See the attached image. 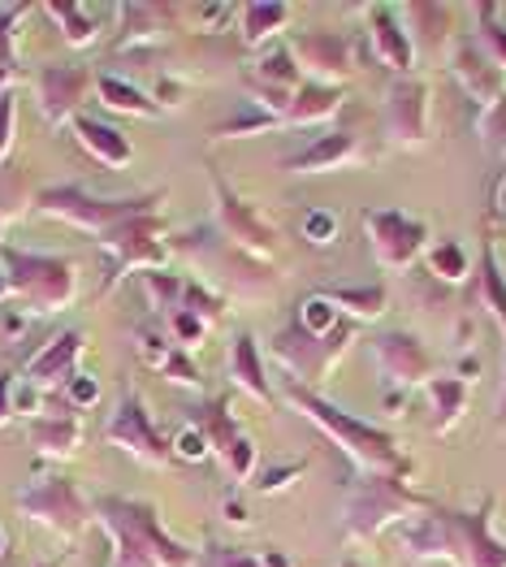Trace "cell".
I'll list each match as a JSON object with an SVG mask.
<instances>
[{
	"label": "cell",
	"mask_w": 506,
	"mask_h": 567,
	"mask_svg": "<svg viewBox=\"0 0 506 567\" xmlns=\"http://www.w3.org/2000/svg\"><path fill=\"white\" fill-rule=\"evenodd\" d=\"M95 520L104 524L113 559L109 567H195L199 550L169 537L152 503L135 498H95Z\"/></svg>",
	"instance_id": "6da1fadb"
},
{
	"label": "cell",
	"mask_w": 506,
	"mask_h": 567,
	"mask_svg": "<svg viewBox=\"0 0 506 567\" xmlns=\"http://www.w3.org/2000/svg\"><path fill=\"white\" fill-rule=\"evenodd\" d=\"M494 503L481 512H433L403 528V546L415 559H451L455 567H506V546L489 528Z\"/></svg>",
	"instance_id": "7a4b0ae2"
},
{
	"label": "cell",
	"mask_w": 506,
	"mask_h": 567,
	"mask_svg": "<svg viewBox=\"0 0 506 567\" xmlns=\"http://www.w3.org/2000/svg\"><path fill=\"white\" fill-rule=\"evenodd\" d=\"M286 399L312 421V425H321V433H329L338 446H342V455L360 468V473L369 476H407V460L399 455V442L385 433V429L369 425V421H360V416H351V412H342V408H333L329 399L321 394H312V390H303V385H286Z\"/></svg>",
	"instance_id": "3957f363"
},
{
	"label": "cell",
	"mask_w": 506,
	"mask_h": 567,
	"mask_svg": "<svg viewBox=\"0 0 506 567\" xmlns=\"http://www.w3.org/2000/svg\"><path fill=\"white\" fill-rule=\"evenodd\" d=\"M0 265L9 274L13 299L27 303L31 317H52L65 312L79 299L83 269L70 256H48V251H22V247H0Z\"/></svg>",
	"instance_id": "277c9868"
},
{
	"label": "cell",
	"mask_w": 506,
	"mask_h": 567,
	"mask_svg": "<svg viewBox=\"0 0 506 567\" xmlns=\"http://www.w3.org/2000/svg\"><path fill=\"white\" fill-rule=\"evenodd\" d=\"M40 217L52 221H65L83 235H109L117 230L122 221L143 217V213H161V190H147V195H122V199H100L83 187H44L35 190V204H31Z\"/></svg>",
	"instance_id": "5b68a950"
},
{
	"label": "cell",
	"mask_w": 506,
	"mask_h": 567,
	"mask_svg": "<svg viewBox=\"0 0 506 567\" xmlns=\"http://www.w3.org/2000/svg\"><path fill=\"white\" fill-rule=\"evenodd\" d=\"M174 247L183 251L195 269H204L208 290L226 286L238 299H260V295H269L277 286L273 274H269L260 260H251L247 251H238L226 235H217V226H213V230H195V235L174 238Z\"/></svg>",
	"instance_id": "8992f818"
},
{
	"label": "cell",
	"mask_w": 506,
	"mask_h": 567,
	"mask_svg": "<svg viewBox=\"0 0 506 567\" xmlns=\"http://www.w3.org/2000/svg\"><path fill=\"white\" fill-rule=\"evenodd\" d=\"M13 503H18V512L27 520L48 528L61 542H79L95 520V503L61 473H48L40 481H31V485H22Z\"/></svg>",
	"instance_id": "52a82bcc"
},
{
	"label": "cell",
	"mask_w": 506,
	"mask_h": 567,
	"mask_svg": "<svg viewBox=\"0 0 506 567\" xmlns=\"http://www.w3.org/2000/svg\"><path fill=\"white\" fill-rule=\"evenodd\" d=\"M428 503L412 494L399 476H364L342 507V528L351 542H369L381 528H390L394 520H407L415 512H424Z\"/></svg>",
	"instance_id": "ba28073f"
},
{
	"label": "cell",
	"mask_w": 506,
	"mask_h": 567,
	"mask_svg": "<svg viewBox=\"0 0 506 567\" xmlns=\"http://www.w3.org/2000/svg\"><path fill=\"white\" fill-rule=\"evenodd\" d=\"M100 247H104V256H109V282H122V278H131V274H152V269H165L169 265V243H165V221H161V213H143V217H131V221H122L117 230H109V235L95 238Z\"/></svg>",
	"instance_id": "9c48e42d"
},
{
	"label": "cell",
	"mask_w": 506,
	"mask_h": 567,
	"mask_svg": "<svg viewBox=\"0 0 506 567\" xmlns=\"http://www.w3.org/2000/svg\"><path fill=\"white\" fill-rule=\"evenodd\" d=\"M364 235H369L372 260L385 274H403V269H412L415 260L424 256L428 226L420 217L399 213V208H369L364 213Z\"/></svg>",
	"instance_id": "30bf717a"
},
{
	"label": "cell",
	"mask_w": 506,
	"mask_h": 567,
	"mask_svg": "<svg viewBox=\"0 0 506 567\" xmlns=\"http://www.w3.org/2000/svg\"><path fill=\"white\" fill-rule=\"evenodd\" d=\"M104 442L117 446L122 455H131L135 464H147V468H165V464L174 460V442L156 433L152 416H147V408H143V399L131 394V390L122 394L113 421L104 425Z\"/></svg>",
	"instance_id": "8fae6325"
},
{
	"label": "cell",
	"mask_w": 506,
	"mask_h": 567,
	"mask_svg": "<svg viewBox=\"0 0 506 567\" xmlns=\"http://www.w3.org/2000/svg\"><path fill=\"white\" fill-rule=\"evenodd\" d=\"M213 195H217V235H226L251 260L269 265L277 251V230L260 217V208L247 204L242 195H234L221 174H213Z\"/></svg>",
	"instance_id": "7c38bea8"
},
{
	"label": "cell",
	"mask_w": 506,
	"mask_h": 567,
	"mask_svg": "<svg viewBox=\"0 0 506 567\" xmlns=\"http://www.w3.org/2000/svg\"><path fill=\"white\" fill-rule=\"evenodd\" d=\"M290 56L303 74V83H321V87H338L355 74V52L351 40L338 31H303L290 40Z\"/></svg>",
	"instance_id": "4fadbf2b"
},
{
	"label": "cell",
	"mask_w": 506,
	"mask_h": 567,
	"mask_svg": "<svg viewBox=\"0 0 506 567\" xmlns=\"http://www.w3.org/2000/svg\"><path fill=\"white\" fill-rule=\"evenodd\" d=\"M190 425L204 429V437H208V446H213V460H221V468H226L234 481H251V473H256V446H251V437L238 429L226 399L204 403Z\"/></svg>",
	"instance_id": "5bb4252c"
},
{
	"label": "cell",
	"mask_w": 506,
	"mask_h": 567,
	"mask_svg": "<svg viewBox=\"0 0 506 567\" xmlns=\"http://www.w3.org/2000/svg\"><path fill=\"white\" fill-rule=\"evenodd\" d=\"M433 131V109H428V83L424 79H399L385 95V135L394 147H424Z\"/></svg>",
	"instance_id": "9a60e30c"
},
{
	"label": "cell",
	"mask_w": 506,
	"mask_h": 567,
	"mask_svg": "<svg viewBox=\"0 0 506 567\" xmlns=\"http://www.w3.org/2000/svg\"><path fill=\"white\" fill-rule=\"evenodd\" d=\"M95 87V74L83 65H40L35 70V95L48 126H70L83 113V100Z\"/></svg>",
	"instance_id": "2e32d148"
},
{
	"label": "cell",
	"mask_w": 506,
	"mask_h": 567,
	"mask_svg": "<svg viewBox=\"0 0 506 567\" xmlns=\"http://www.w3.org/2000/svg\"><path fill=\"white\" fill-rule=\"evenodd\" d=\"M372 364L381 369V378L394 390H412V385H428L433 381V360L424 351V342L415 333H381L372 338Z\"/></svg>",
	"instance_id": "e0dca14e"
},
{
	"label": "cell",
	"mask_w": 506,
	"mask_h": 567,
	"mask_svg": "<svg viewBox=\"0 0 506 567\" xmlns=\"http://www.w3.org/2000/svg\"><path fill=\"white\" fill-rule=\"evenodd\" d=\"M87 351V333L83 330H65V333H52L44 347L22 364V381H31L35 390H65V381L74 378L79 360Z\"/></svg>",
	"instance_id": "ac0fdd59"
},
{
	"label": "cell",
	"mask_w": 506,
	"mask_h": 567,
	"mask_svg": "<svg viewBox=\"0 0 506 567\" xmlns=\"http://www.w3.org/2000/svg\"><path fill=\"white\" fill-rule=\"evenodd\" d=\"M369 40L372 52L381 65H390L394 74H412L415 65V44L412 31L403 27V9H390V4H372L369 9Z\"/></svg>",
	"instance_id": "d6986e66"
},
{
	"label": "cell",
	"mask_w": 506,
	"mask_h": 567,
	"mask_svg": "<svg viewBox=\"0 0 506 567\" xmlns=\"http://www.w3.org/2000/svg\"><path fill=\"white\" fill-rule=\"evenodd\" d=\"M364 156H369V152H364V143H360L355 131H329V135H321L317 143H308L303 152L286 156L281 169H290V174H329V169L360 165Z\"/></svg>",
	"instance_id": "ffe728a7"
},
{
	"label": "cell",
	"mask_w": 506,
	"mask_h": 567,
	"mask_svg": "<svg viewBox=\"0 0 506 567\" xmlns=\"http://www.w3.org/2000/svg\"><path fill=\"white\" fill-rule=\"evenodd\" d=\"M451 74L459 79L463 92L481 104V113L503 100V87H506L503 70L485 56L481 44H455V52H451Z\"/></svg>",
	"instance_id": "44dd1931"
},
{
	"label": "cell",
	"mask_w": 506,
	"mask_h": 567,
	"mask_svg": "<svg viewBox=\"0 0 506 567\" xmlns=\"http://www.w3.org/2000/svg\"><path fill=\"white\" fill-rule=\"evenodd\" d=\"M70 135L83 143V152L100 161V169H126L131 161H135V147L131 140L117 131V126H109V122H100V117H87V113H79L74 122H70Z\"/></svg>",
	"instance_id": "7402d4cb"
},
{
	"label": "cell",
	"mask_w": 506,
	"mask_h": 567,
	"mask_svg": "<svg viewBox=\"0 0 506 567\" xmlns=\"http://www.w3.org/2000/svg\"><path fill=\"white\" fill-rule=\"evenodd\" d=\"M342 109V87H321V83H303L290 95L286 113H281V131H303V126H324L333 122Z\"/></svg>",
	"instance_id": "603a6c76"
},
{
	"label": "cell",
	"mask_w": 506,
	"mask_h": 567,
	"mask_svg": "<svg viewBox=\"0 0 506 567\" xmlns=\"http://www.w3.org/2000/svg\"><path fill=\"white\" fill-rule=\"evenodd\" d=\"M226 364H230V381L242 394H251L256 403H273V385H269V373H265V355H260V342L251 333H238L234 338Z\"/></svg>",
	"instance_id": "cb8c5ba5"
},
{
	"label": "cell",
	"mask_w": 506,
	"mask_h": 567,
	"mask_svg": "<svg viewBox=\"0 0 506 567\" xmlns=\"http://www.w3.org/2000/svg\"><path fill=\"white\" fill-rule=\"evenodd\" d=\"M27 437L44 460H70L83 446V425H79V416H44L40 412L35 421H27Z\"/></svg>",
	"instance_id": "d4e9b609"
},
{
	"label": "cell",
	"mask_w": 506,
	"mask_h": 567,
	"mask_svg": "<svg viewBox=\"0 0 506 567\" xmlns=\"http://www.w3.org/2000/svg\"><path fill=\"white\" fill-rule=\"evenodd\" d=\"M44 13L56 22L70 48H92L100 40V9L95 4H74V0H48Z\"/></svg>",
	"instance_id": "484cf974"
},
{
	"label": "cell",
	"mask_w": 506,
	"mask_h": 567,
	"mask_svg": "<svg viewBox=\"0 0 506 567\" xmlns=\"http://www.w3.org/2000/svg\"><path fill=\"white\" fill-rule=\"evenodd\" d=\"M234 18H238V40L242 48H265L269 40H277L290 22V4H234Z\"/></svg>",
	"instance_id": "4316f807"
},
{
	"label": "cell",
	"mask_w": 506,
	"mask_h": 567,
	"mask_svg": "<svg viewBox=\"0 0 506 567\" xmlns=\"http://www.w3.org/2000/svg\"><path fill=\"white\" fill-rule=\"evenodd\" d=\"M95 92H100V104L113 109V113H126V117H161L156 95H147L143 87H135L131 79H122V74H95Z\"/></svg>",
	"instance_id": "83f0119b"
},
{
	"label": "cell",
	"mask_w": 506,
	"mask_h": 567,
	"mask_svg": "<svg viewBox=\"0 0 506 567\" xmlns=\"http://www.w3.org/2000/svg\"><path fill=\"white\" fill-rule=\"evenodd\" d=\"M247 87H265V92H286V95L299 92V87H303V74H299V65H295L290 48L273 44L269 52H260V61H256Z\"/></svg>",
	"instance_id": "f1b7e54d"
},
{
	"label": "cell",
	"mask_w": 506,
	"mask_h": 567,
	"mask_svg": "<svg viewBox=\"0 0 506 567\" xmlns=\"http://www.w3.org/2000/svg\"><path fill=\"white\" fill-rule=\"evenodd\" d=\"M321 295L347 321H376L390 303L385 286H338V290H321Z\"/></svg>",
	"instance_id": "f546056e"
},
{
	"label": "cell",
	"mask_w": 506,
	"mask_h": 567,
	"mask_svg": "<svg viewBox=\"0 0 506 567\" xmlns=\"http://www.w3.org/2000/svg\"><path fill=\"white\" fill-rule=\"evenodd\" d=\"M428 399H433V429L437 433H451L463 421V408H467V381L459 378H433L428 385Z\"/></svg>",
	"instance_id": "4dcf8cb0"
},
{
	"label": "cell",
	"mask_w": 506,
	"mask_h": 567,
	"mask_svg": "<svg viewBox=\"0 0 506 567\" xmlns=\"http://www.w3.org/2000/svg\"><path fill=\"white\" fill-rule=\"evenodd\" d=\"M31 13V4H0V83L18 79V22Z\"/></svg>",
	"instance_id": "1f68e13d"
},
{
	"label": "cell",
	"mask_w": 506,
	"mask_h": 567,
	"mask_svg": "<svg viewBox=\"0 0 506 567\" xmlns=\"http://www.w3.org/2000/svg\"><path fill=\"white\" fill-rule=\"evenodd\" d=\"M143 286H147V308L161 312V317H174L183 308V286L186 278L178 274H165V269H152V274H138Z\"/></svg>",
	"instance_id": "d6a6232c"
},
{
	"label": "cell",
	"mask_w": 506,
	"mask_h": 567,
	"mask_svg": "<svg viewBox=\"0 0 506 567\" xmlns=\"http://www.w3.org/2000/svg\"><path fill=\"white\" fill-rule=\"evenodd\" d=\"M265 131H281V122H277L273 113H265L260 104L247 100V109L234 113L230 122H221V126L213 131V140H247V135H265Z\"/></svg>",
	"instance_id": "836d02e7"
},
{
	"label": "cell",
	"mask_w": 506,
	"mask_h": 567,
	"mask_svg": "<svg viewBox=\"0 0 506 567\" xmlns=\"http://www.w3.org/2000/svg\"><path fill=\"white\" fill-rule=\"evenodd\" d=\"M303 333H312V338H329V333L342 326V312L324 299V295H308L303 303H299V321H295Z\"/></svg>",
	"instance_id": "e575fe53"
},
{
	"label": "cell",
	"mask_w": 506,
	"mask_h": 567,
	"mask_svg": "<svg viewBox=\"0 0 506 567\" xmlns=\"http://www.w3.org/2000/svg\"><path fill=\"white\" fill-rule=\"evenodd\" d=\"M183 312H190V317H199L208 330L226 317V299L217 295V290H208L204 282H195V278H186L183 286Z\"/></svg>",
	"instance_id": "d590c367"
},
{
	"label": "cell",
	"mask_w": 506,
	"mask_h": 567,
	"mask_svg": "<svg viewBox=\"0 0 506 567\" xmlns=\"http://www.w3.org/2000/svg\"><path fill=\"white\" fill-rule=\"evenodd\" d=\"M428 269L442 278V282H463L467 278V251H463L455 238L428 247Z\"/></svg>",
	"instance_id": "8d00e7d4"
},
{
	"label": "cell",
	"mask_w": 506,
	"mask_h": 567,
	"mask_svg": "<svg viewBox=\"0 0 506 567\" xmlns=\"http://www.w3.org/2000/svg\"><path fill=\"white\" fill-rule=\"evenodd\" d=\"M481 44H485V56L506 70V27L498 22V4H481Z\"/></svg>",
	"instance_id": "74e56055"
},
{
	"label": "cell",
	"mask_w": 506,
	"mask_h": 567,
	"mask_svg": "<svg viewBox=\"0 0 506 567\" xmlns=\"http://www.w3.org/2000/svg\"><path fill=\"white\" fill-rule=\"evenodd\" d=\"M169 442H174V460H186V464H204V460H213V446H208L204 429L190 425V421H186Z\"/></svg>",
	"instance_id": "f35d334b"
},
{
	"label": "cell",
	"mask_w": 506,
	"mask_h": 567,
	"mask_svg": "<svg viewBox=\"0 0 506 567\" xmlns=\"http://www.w3.org/2000/svg\"><path fill=\"white\" fill-rule=\"evenodd\" d=\"M156 373H165V381H174V385H186V390H195L204 373H199V364H195V355L183 351V347H174L165 360H161V369Z\"/></svg>",
	"instance_id": "ab89813d"
},
{
	"label": "cell",
	"mask_w": 506,
	"mask_h": 567,
	"mask_svg": "<svg viewBox=\"0 0 506 567\" xmlns=\"http://www.w3.org/2000/svg\"><path fill=\"white\" fill-rule=\"evenodd\" d=\"M303 238H308L312 247H333V243L342 238V221H338V213H329V208H312V213L303 217Z\"/></svg>",
	"instance_id": "60d3db41"
},
{
	"label": "cell",
	"mask_w": 506,
	"mask_h": 567,
	"mask_svg": "<svg viewBox=\"0 0 506 567\" xmlns=\"http://www.w3.org/2000/svg\"><path fill=\"white\" fill-rule=\"evenodd\" d=\"M485 299H489V312L503 321L506 330V278L503 269H498V256L494 251H485Z\"/></svg>",
	"instance_id": "b9f144b4"
},
{
	"label": "cell",
	"mask_w": 506,
	"mask_h": 567,
	"mask_svg": "<svg viewBox=\"0 0 506 567\" xmlns=\"http://www.w3.org/2000/svg\"><path fill=\"white\" fill-rule=\"evenodd\" d=\"M308 473V460H290V464H277V468H265L260 481H256V489L260 494H281V489H290L295 485V476Z\"/></svg>",
	"instance_id": "7bdbcfd3"
},
{
	"label": "cell",
	"mask_w": 506,
	"mask_h": 567,
	"mask_svg": "<svg viewBox=\"0 0 506 567\" xmlns=\"http://www.w3.org/2000/svg\"><path fill=\"white\" fill-rule=\"evenodd\" d=\"M13 140H18V95L4 87V92H0V165L9 161Z\"/></svg>",
	"instance_id": "ee69618b"
},
{
	"label": "cell",
	"mask_w": 506,
	"mask_h": 567,
	"mask_svg": "<svg viewBox=\"0 0 506 567\" xmlns=\"http://www.w3.org/2000/svg\"><path fill=\"white\" fill-rule=\"evenodd\" d=\"M195 567H260L256 555H247V550H238V546H221V542H213L204 555H199V564Z\"/></svg>",
	"instance_id": "f6af8a7d"
},
{
	"label": "cell",
	"mask_w": 506,
	"mask_h": 567,
	"mask_svg": "<svg viewBox=\"0 0 506 567\" xmlns=\"http://www.w3.org/2000/svg\"><path fill=\"white\" fill-rule=\"evenodd\" d=\"M65 403L74 408V412H87L100 403V378H87V373H74V378L65 381Z\"/></svg>",
	"instance_id": "bcb514c9"
},
{
	"label": "cell",
	"mask_w": 506,
	"mask_h": 567,
	"mask_svg": "<svg viewBox=\"0 0 506 567\" xmlns=\"http://www.w3.org/2000/svg\"><path fill=\"white\" fill-rule=\"evenodd\" d=\"M169 333H174V342H178L183 351H190L195 342H204V333H208V326H204L199 317H190V312H183V308H178V312L169 317Z\"/></svg>",
	"instance_id": "7dc6e473"
},
{
	"label": "cell",
	"mask_w": 506,
	"mask_h": 567,
	"mask_svg": "<svg viewBox=\"0 0 506 567\" xmlns=\"http://www.w3.org/2000/svg\"><path fill=\"white\" fill-rule=\"evenodd\" d=\"M481 135H485V140H494V143L506 140V95L494 104V109H485V113H481Z\"/></svg>",
	"instance_id": "c3c4849f"
},
{
	"label": "cell",
	"mask_w": 506,
	"mask_h": 567,
	"mask_svg": "<svg viewBox=\"0 0 506 567\" xmlns=\"http://www.w3.org/2000/svg\"><path fill=\"white\" fill-rule=\"evenodd\" d=\"M13 385H18V378H9V373H0V429L9 425L18 412H13Z\"/></svg>",
	"instance_id": "681fc988"
},
{
	"label": "cell",
	"mask_w": 506,
	"mask_h": 567,
	"mask_svg": "<svg viewBox=\"0 0 506 567\" xmlns=\"http://www.w3.org/2000/svg\"><path fill=\"white\" fill-rule=\"evenodd\" d=\"M156 104L161 109H178L183 104V83H161L156 87Z\"/></svg>",
	"instance_id": "f907efd6"
},
{
	"label": "cell",
	"mask_w": 506,
	"mask_h": 567,
	"mask_svg": "<svg viewBox=\"0 0 506 567\" xmlns=\"http://www.w3.org/2000/svg\"><path fill=\"white\" fill-rule=\"evenodd\" d=\"M256 559H260V567H290V559H286V550H277V546H269V550H260Z\"/></svg>",
	"instance_id": "816d5d0a"
},
{
	"label": "cell",
	"mask_w": 506,
	"mask_h": 567,
	"mask_svg": "<svg viewBox=\"0 0 506 567\" xmlns=\"http://www.w3.org/2000/svg\"><path fill=\"white\" fill-rule=\"evenodd\" d=\"M226 520L230 524H238V528H247V524H251V516H247V507H242V503H226Z\"/></svg>",
	"instance_id": "f5cc1de1"
},
{
	"label": "cell",
	"mask_w": 506,
	"mask_h": 567,
	"mask_svg": "<svg viewBox=\"0 0 506 567\" xmlns=\"http://www.w3.org/2000/svg\"><path fill=\"white\" fill-rule=\"evenodd\" d=\"M4 299H13V286H9V274H4V265H0V303Z\"/></svg>",
	"instance_id": "db71d44e"
},
{
	"label": "cell",
	"mask_w": 506,
	"mask_h": 567,
	"mask_svg": "<svg viewBox=\"0 0 506 567\" xmlns=\"http://www.w3.org/2000/svg\"><path fill=\"white\" fill-rule=\"evenodd\" d=\"M498 221H506V178L503 187H498Z\"/></svg>",
	"instance_id": "11a10c76"
},
{
	"label": "cell",
	"mask_w": 506,
	"mask_h": 567,
	"mask_svg": "<svg viewBox=\"0 0 506 567\" xmlns=\"http://www.w3.org/2000/svg\"><path fill=\"white\" fill-rule=\"evenodd\" d=\"M9 559V537H4V528H0V564Z\"/></svg>",
	"instance_id": "9f6ffc18"
},
{
	"label": "cell",
	"mask_w": 506,
	"mask_h": 567,
	"mask_svg": "<svg viewBox=\"0 0 506 567\" xmlns=\"http://www.w3.org/2000/svg\"><path fill=\"white\" fill-rule=\"evenodd\" d=\"M65 559H70V550H65V555H56V559H48V564H40V567H65Z\"/></svg>",
	"instance_id": "6f0895ef"
},
{
	"label": "cell",
	"mask_w": 506,
	"mask_h": 567,
	"mask_svg": "<svg viewBox=\"0 0 506 567\" xmlns=\"http://www.w3.org/2000/svg\"><path fill=\"white\" fill-rule=\"evenodd\" d=\"M498 18H506V4H498ZM503 27H506V22H503Z\"/></svg>",
	"instance_id": "680465c9"
},
{
	"label": "cell",
	"mask_w": 506,
	"mask_h": 567,
	"mask_svg": "<svg viewBox=\"0 0 506 567\" xmlns=\"http://www.w3.org/2000/svg\"><path fill=\"white\" fill-rule=\"evenodd\" d=\"M342 567H364V564H355V559H347V564H342Z\"/></svg>",
	"instance_id": "91938a15"
}]
</instances>
